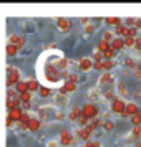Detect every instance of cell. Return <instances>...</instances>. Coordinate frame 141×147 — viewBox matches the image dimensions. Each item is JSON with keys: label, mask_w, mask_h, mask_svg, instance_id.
Returning <instances> with one entry per match:
<instances>
[{"label": "cell", "mask_w": 141, "mask_h": 147, "mask_svg": "<svg viewBox=\"0 0 141 147\" xmlns=\"http://www.w3.org/2000/svg\"><path fill=\"white\" fill-rule=\"evenodd\" d=\"M88 99L90 101H100L101 99V93H100V89L98 88H91L90 91H88Z\"/></svg>", "instance_id": "cell-4"}, {"label": "cell", "mask_w": 141, "mask_h": 147, "mask_svg": "<svg viewBox=\"0 0 141 147\" xmlns=\"http://www.w3.org/2000/svg\"><path fill=\"white\" fill-rule=\"evenodd\" d=\"M93 30H95V27H93V25H88V27H87V33H91Z\"/></svg>", "instance_id": "cell-26"}, {"label": "cell", "mask_w": 141, "mask_h": 147, "mask_svg": "<svg viewBox=\"0 0 141 147\" xmlns=\"http://www.w3.org/2000/svg\"><path fill=\"white\" fill-rule=\"evenodd\" d=\"M128 147H131V146H128Z\"/></svg>", "instance_id": "cell-28"}, {"label": "cell", "mask_w": 141, "mask_h": 147, "mask_svg": "<svg viewBox=\"0 0 141 147\" xmlns=\"http://www.w3.org/2000/svg\"><path fill=\"white\" fill-rule=\"evenodd\" d=\"M47 147H58V140H48V144H47Z\"/></svg>", "instance_id": "cell-21"}, {"label": "cell", "mask_w": 141, "mask_h": 147, "mask_svg": "<svg viewBox=\"0 0 141 147\" xmlns=\"http://www.w3.org/2000/svg\"><path fill=\"white\" fill-rule=\"evenodd\" d=\"M58 27H60L61 30H67V28H70V22H67V20H63V18H60V20H58Z\"/></svg>", "instance_id": "cell-12"}, {"label": "cell", "mask_w": 141, "mask_h": 147, "mask_svg": "<svg viewBox=\"0 0 141 147\" xmlns=\"http://www.w3.org/2000/svg\"><path fill=\"white\" fill-rule=\"evenodd\" d=\"M8 73H10V76H8L7 84H8V86H12V84H14L15 81H18V80H20V69L8 66Z\"/></svg>", "instance_id": "cell-1"}, {"label": "cell", "mask_w": 141, "mask_h": 147, "mask_svg": "<svg viewBox=\"0 0 141 147\" xmlns=\"http://www.w3.org/2000/svg\"><path fill=\"white\" fill-rule=\"evenodd\" d=\"M17 91H18V93H25V91H27V84H25V83H20V84L17 86Z\"/></svg>", "instance_id": "cell-18"}, {"label": "cell", "mask_w": 141, "mask_h": 147, "mask_svg": "<svg viewBox=\"0 0 141 147\" xmlns=\"http://www.w3.org/2000/svg\"><path fill=\"white\" fill-rule=\"evenodd\" d=\"M40 94H43V96H48V89H40Z\"/></svg>", "instance_id": "cell-27"}, {"label": "cell", "mask_w": 141, "mask_h": 147, "mask_svg": "<svg viewBox=\"0 0 141 147\" xmlns=\"http://www.w3.org/2000/svg\"><path fill=\"white\" fill-rule=\"evenodd\" d=\"M133 48H136V50H141V36H134Z\"/></svg>", "instance_id": "cell-15"}, {"label": "cell", "mask_w": 141, "mask_h": 147, "mask_svg": "<svg viewBox=\"0 0 141 147\" xmlns=\"http://www.w3.org/2000/svg\"><path fill=\"white\" fill-rule=\"evenodd\" d=\"M134 113H138V106L136 104H128L126 114H134Z\"/></svg>", "instance_id": "cell-13"}, {"label": "cell", "mask_w": 141, "mask_h": 147, "mask_svg": "<svg viewBox=\"0 0 141 147\" xmlns=\"http://www.w3.org/2000/svg\"><path fill=\"white\" fill-rule=\"evenodd\" d=\"M83 113H85V117L96 116V107H95V106H87L85 109H83Z\"/></svg>", "instance_id": "cell-5"}, {"label": "cell", "mask_w": 141, "mask_h": 147, "mask_svg": "<svg viewBox=\"0 0 141 147\" xmlns=\"http://www.w3.org/2000/svg\"><path fill=\"white\" fill-rule=\"evenodd\" d=\"M27 86H30L28 89H32V91H35V89H37V83H35V81H30V83H27Z\"/></svg>", "instance_id": "cell-22"}, {"label": "cell", "mask_w": 141, "mask_h": 147, "mask_svg": "<svg viewBox=\"0 0 141 147\" xmlns=\"http://www.w3.org/2000/svg\"><path fill=\"white\" fill-rule=\"evenodd\" d=\"M103 126H105V129H106V131H111V129H113V122H111V121H106Z\"/></svg>", "instance_id": "cell-20"}, {"label": "cell", "mask_w": 141, "mask_h": 147, "mask_svg": "<svg viewBox=\"0 0 141 147\" xmlns=\"http://www.w3.org/2000/svg\"><path fill=\"white\" fill-rule=\"evenodd\" d=\"M123 47H125V41L120 40V38H116V40L113 41V48H114V50H121Z\"/></svg>", "instance_id": "cell-10"}, {"label": "cell", "mask_w": 141, "mask_h": 147, "mask_svg": "<svg viewBox=\"0 0 141 147\" xmlns=\"http://www.w3.org/2000/svg\"><path fill=\"white\" fill-rule=\"evenodd\" d=\"M68 104V96L63 93H58L55 96V106L57 107H65Z\"/></svg>", "instance_id": "cell-2"}, {"label": "cell", "mask_w": 141, "mask_h": 147, "mask_svg": "<svg viewBox=\"0 0 141 147\" xmlns=\"http://www.w3.org/2000/svg\"><path fill=\"white\" fill-rule=\"evenodd\" d=\"M60 140H61V144H63V146H72L75 139H73V136L68 132V131H63L61 136H60Z\"/></svg>", "instance_id": "cell-3"}, {"label": "cell", "mask_w": 141, "mask_h": 147, "mask_svg": "<svg viewBox=\"0 0 141 147\" xmlns=\"http://www.w3.org/2000/svg\"><path fill=\"white\" fill-rule=\"evenodd\" d=\"M80 68L83 69V71H88L90 68H91V60H88V58H83L80 63Z\"/></svg>", "instance_id": "cell-6"}, {"label": "cell", "mask_w": 141, "mask_h": 147, "mask_svg": "<svg viewBox=\"0 0 141 147\" xmlns=\"http://www.w3.org/2000/svg\"><path fill=\"white\" fill-rule=\"evenodd\" d=\"M118 93L120 94H123V96H125V98H128V91H126V88H125V84H118Z\"/></svg>", "instance_id": "cell-14"}, {"label": "cell", "mask_w": 141, "mask_h": 147, "mask_svg": "<svg viewBox=\"0 0 141 147\" xmlns=\"http://www.w3.org/2000/svg\"><path fill=\"white\" fill-rule=\"evenodd\" d=\"M100 51H106V43H105V41L100 45Z\"/></svg>", "instance_id": "cell-25"}, {"label": "cell", "mask_w": 141, "mask_h": 147, "mask_svg": "<svg viewBox=\"0 0 141 147\" xmlns=\"http://www.w3.org/2000/svg\"><path fill=\"white\" fill-rule=\"evenodd\" d=\"M73 91H75V84L70 81V83H67V84H65V88H63V91H61V93L67 94V93H73Z\"/></svg>", "instance_id": "cell-8"}, {"label": "cell", "mask_w": 141, "mask_h": 147, "mask_svg": "<svg viewBox=\"0 0 141 147\" xmlns=\"http://www.w3.org/2000/svg\"><path fill=\"white\" fill-rule=\"evenodd\" d=\"M20 109H12V113H10V119H15V121H18L20 119Z\"/></svg>", "instance_id": "cell-11"}, {"label": "cell", "mask_w": 141, "mask_h": 147, "mask_svg": "<svg viewBox=\"0 0 141 147\" xmlns=\"http://www.w3.org/2000/svg\"><path fill=\"white\" fill-rule=\"evenodd\" d=\"M140 68H141V65H140Z\"/></svg>", "instance_id": "cell-29"}, {"label": "cell", "mask_w": 141, "mask_h": 147, "mask_svg": "<svg viewBox=\"0 0 141 147\" xmlns=\"http://www.w3.org/2000/svg\"><path fill=\"white\" fill-rule=\"evenodd\" d=\"M57 119H58V121L65 119V116H63V113H61V111H58V113H57Z\"/></svg>", "instance_id": "cell-24"}, {"label": "cell", "mask_w": 141, "mask_h": 147, "mask_svg": "<svg viewBox=\"0 0 141 147\" xmlns=\"http://www.w3.org/2000/svg\"><path fill=\"white\" fill-rule=\"evenodd\" d=\"M81 109L80 107H75V109H72V113H70V121H76V117L80 116Z\"/></svg>", "instance_id": "cell-9"}, {"label": "cell", "mask_w": 141, "mask_h": 147, "mask_svg": "<svg viewBox=\"0 0 141 147\" xmlns=\"http://www.w3.org/2000/svg\"><path fill=\"white\" fill-rule=\"evenodd\" d=\"M30 124H28V127L32 129V131H37L38 129V121H28Z\"/></svg>", "instance_id": "cell-17"}, {"label": "cell", "mask_w": 141, "mask_h": 147, "mask_svg": "<svg viewBox=\"0 0 141 147\" xmlns=\"http://www.w3.org/2000/svg\"><path fill=\"white\" fill-rule=\"evenodd\" d=\"M123 109H125V104H123L121 101H118V99L113 101V111H116V113H121Z\"/></svg>", "instance_id": "cell-7"}, {"label": "cell", "mask_w": 141, "mask_h": 147, "mask_svg": "<svg viewBox=\"0 0 141 147\" xmlns=\"http://www.w3.org/2000/svg\"><path fill=\"white\" fill-rule=\"evenodd\" d=\"M17 51V47H14V45H8V53L12 55V53H15Z\"/></svg>", "instance_id": "cell-23"}, {"label": "cell", "mask_w": 141, "mask_h": 147, "mask_svg": "<svg viewBox=\"0 0 141 147\" xmlns=\"http://www.w3.org/2000/svg\"><path fill=\"white\" fill-rule=\"evenodd\" d=\"M106 22L110 23V25H118V23H120L121 20H120V18H108Z\"/></svg>", "instance_id": "cell-19"}, {"label": "cell", "mask_w": 141, "mask_h": 147, "mask_svg": "<svg viewBox=\"0 0 141 147\" xmlns=\"http://www.w3.org/2000/svg\"><path fill=\"white\" fill-rule=\"evenodd\" d=\"M103 41H105V43L113 41V33H111V32H106V33H105V38H103Z\"/></svg>", "instance_id": "cell-16"}]
</instances>
